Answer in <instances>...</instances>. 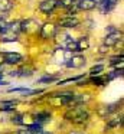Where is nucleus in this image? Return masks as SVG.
I'll use <instances>...</instances> for the list:
<instances>
[{
	"instance_id": "1",
	"label": "nucleus",
	"mask_w": 124,
	"mask_h": 134,
	"mask_svg": "<svg viewBox=\"0 0 124 134\" xmlns=\"http://www.w3.org/2000/svg\"><path fill=\"white\" fill-rule=\"evenodd\" d=\"M65 118L68 120V121L74 122V124H82V122L88 121L89 113L84 105H77V107H72L66 111Z\"/></svg>"
},
{
	"instance_id": "2",
	"label": "nucleus",
	"mask_w": 124,
	"mask_h": 134,
	"mask_svg": "<svg viewBox=\"0 0 124 134\" xmlns=\"http://www.w3.org/2000/svg\"><path fill=\"white\" fill-rule=\"evenodd\" d=\"M56 25L53 23H43L42 26H40V30H39V35L42 39H45V41H49V39H53L55 36H56Z\"/></svg>"
},
{
	"instance_id": "3",
	"label": "nucleus",
	"mask_w": 124,
	"mask_h": 134,
	"mask_svg": "<svg viewBox=\"0 0 124 134\" xmlns=\"http://www.w3.org/2000/svg\"><path fill=\"white\" fill-rule=\"evenodd\" d=\"M123 41V33H121V30H114V32L111 33H107L105 35V39H104V45L105 46H114V45H117L118 42Z\"/></svg>"
},
{
	"instance_id": "4",
	"label": "nucleus",
	"mask_w": 124,
	"mask_h": 134,
	"mask_svg": "<svg viewBox=\"0 0 124 134\" xmlns=\"http://www.w3.org/2000/svg\"><path fill=\"white\" fill-rule=\"evenodd\" d=\"M58 7V0H42L39 3V10L45 15H51Z\"/></svg>"
},
{
	"instance_id": "5",
	"label": "nucleus",
	"mask_w": 124,
	"mask_h": 134,
	"mask_svg": "<svg viewBox=\"0 0 124 134\" xmlns=\"http://www.w3.org/2000/svg\"><path fill=\"white\" fill-rule=\"evenodd\" d=\"M79 25V19H77L75 16H66V18L61 19L58 22V26L63 27V29H71V27H77Z\"/></svg>"
},
{
	"instance_id": "6",
	"label": "nucleus",
	"mask_w": 124,
	"mask_h": 134,
	"mask_svg": "<svg viewBox=\"0 0 124 134\" xmlns=\"http://www.w3.org/2000/svg\"><path fill=\"white\" fill-rule=\"evenodd\" d=\"M85 64H87L85 56L77 53V55H72L71 59H68V62H66V66H68V68H82Z\"/></svg>"
},
{
	"instance_id": "7",
	"label": "nucleus",
	"mask_w": 124,
	"mask_h": 134,
	"mask_svg": "<svg viewBox=\"0 0 124 134\" xmlns=\"http://www.w3.org/2000/svg\"><path fill=\"white\" fill-rule=\"evenodd\" d=\"M3 59H4V64L16 65L23 61V55H20L17 52H4L3 53Z\"/></svg>"
},
{
	"instance_id": "8",
	"label": "nucleus",
	"mask_w": 124,
	"mask_h": 134,
	"mask_svg": "<svg viewBox=\"0 0 124 134\" xmlns=\"http://www.w3.org/2000/svg\"><path fill=\"white\" fill-rule=\"evenodd\" d=\"M20 30L25 33H35L37 32V23L33 19H26V20L20 22Z\"/></svg>"
},
{
	"instance_id": "9",
	"label": "nucleus",
	"mask_w": 124,
	"mask_h": 134,
	"mask_svg": "<svg viewBox=\"0 0 124 134\" xmlns=\"http://www.w3.org/2000/svg\"><path fill=\"white\" fill-rule=\"evenodd\" d=\"M87 49H89V39H88V36H82V38H79L77 42H75L74 52L81 53V52H84V51H87Z\"/></svg>"
},
{
	"instance_id": "10",
	"label": "nucleus",
	"mask_w": 124,
	"mask_h": 134,
	"mask_svg": "<svg viewBox=\"0 0 124 134\" xmlns=\"http://www.w3.org/2000/svg\"><path fill=\"white\" fill-rule=\"evenodd\" d=\"M117 2H118V0H103L97 7L100 9L101 13H108V12H111V10L117 6Z\"/></svg>"
},
{
	"instance_id": "11",
	"label": "nucleus",
	"mask_w": 124,
	"mask_h": 134,
	"mask_svg": "<svg viewBox=\"0 0 124 134\" xmlns=\"http://www.w3.org/2000/svg\"><path fill=\"white\" fill-rule=\"evenodd\" d=\"M78 10H92L97 7V4L92 2V0H79L77 3Z\"/></svg>"
},
{
	"instance_id": "12",
	"label": "nucleus",
	"mask_w": 124,
	"mask_h": 134,
	"mask_svg": "<svg viewBox=\"0 0 124 134\" xmlns=\"http://www.w3.org/2000/svg\"><path fill=\"white\" fill-rule=\"evenodd\" d=\"M35 120H36V124H39V125H42V124H45V122H49L51 121V114L49 113H37L36 115H35Z\"/></svg>"
},
{
	"instance_id": "13",
	"label": "nucleus",
	"mask_w": 124,
	"mask_h": 134,
	"mask_svg": "<svg viewBox=\"0 0 124 134\" xmlns=\"http://www.w3.org/2000/svg\"><path fill=\"white\" fill-rule=\"evenodd\" d=\"M13 0H0V13H7L13 9Z\"/></svg>"
},
{
	"instance_id": "14",
	"label": "nucleus",
	"mask_w": 124,
	"mask_h": 134,
	"mask_svg": "<svg viewBox=\"0 0 124 134\" xmlns=\"http://www.w3.org/2000/svg\"><path fill=\"white\" fill-rule=\"evenodd\" d=\"M17 102L16 101H2L0 102V110L2 111H12L14 110Z\"/></svg>"
},
{
	"instance_id": "15",
	"label": "nucleus",
	"mask_w": 124,
	"mask_h": 134,
	"mask_svg": "<svg viewBox=\"0 0 124 134\" xmlns=\"http://www.w3.org/2000/svg\"><path fill=\"white\" fill-rule=\"evenodd\" d=\"M77 6L74 0H58V7H63V9H71V7Z\"/></svg>"
},
{
	"instance_id": "16",
	"label": "nucleus",
	"mask_w": 124,
	"mask_h": 134,
	"mask_svg": "<svg viewBox=\"0 0 124 134\" xmlns=\"http://www.w3.org/2000/svg\"><path fill=\"white\" fill-rule=\"evenodd\" d=\"M103 71H104V65H94V66L89 69V75L91 76H98Z\"/></svg>"
},
{
	"instance_id": "17",
	"label": "nucleus",
	"mask_w": 124,
	"mask_h": 134,
	"mask_svg": "<svg viewBox=\"0 0 124 134\" xmlns=\"http://www.w3.org/2000/svg\"><path fill=\"white\" fill-rule=\"evenodd\" d=\"M120 122H121V117H112V118H110L108 122H107V128H114V127H117Z\"/></svg>"
},
{
	"instance_id": "18",
	"label": "nucleus",
	"mask_w": 124,
	"mask_h": 134,
	"mask_svg": "<svg viewBox=\"0 0 124 134\" xmlns=\"http://www.w3.org/2000/svg\"><path fill=\"white\" fill-rule=\"evenodd\" d=\"M26 130H28L29 133H40V131H43V130H42V125L36 124V122H33V124H29L28 127H26Z\"/></svg>"
},
{
	"instance_id": "19",
	"label": "nucleus",
	"mask_w": 124,
	"mask_h": 134,
	"mask_svg": "<svg viewBox=\"0 0 124 134\" xmlns=\"http://www.w3.org/2000/svg\"><path fill=\"white\" fill-rule=\"evenodd\" d=\"M89 82L94 85H104L105 84V78H103V76H91V79H89Z\"/></svg>"
},
{
	"instance_id": "20",
	"label": "nucleus",
	"mask_w": 124,
	"mask_h": 134,
	"mask_svg": "<svg viewBox=\"0 0 124 134\" xmlns=\"http://www.w3.org/2000/svg\"><path fill=\"white\" fill-rule=\"evenodd\" d=\"M7 25L9 23H7V20H6V19L0 18V36H2L6 30H7Z\"/></svg>"
},
{
	"instance_id": "21",
	"label": "nucleus",
	"mask_w": 124,
	"mask_h": 134,
	"mask_svg": "<svg viewBox=\"0 0 124 134\" xmlns=\"http://www.w3.org/2000/svg\"><path fill=\"white\" fill-rule=\"evenodd\" d=\"M12 122L14 124H23V115L22 114H16V115L12 117Z\"/></svg>"
},
{
	"instance_id": "22",
	"label": "nucleus",
	"mask_w": 124,
	"mask_h": 134,
	"mask_svg": "<svg viewBox=\"0 0 124 134\" xmlns=\"http://www.w3.org/2000/svg\"><path fill=\"white\" fill-rule=\"evenodd\" d=\"M111 65H118V64H123V55L120 56H114V58H111V62H110Z\"/></svg>"
},
{
	"instance_id": "23",
	"label": "nucleus",
	"mask_w": 124,
	"mask_h": 134,
	"mask_svg": "<svg viewBox=\"0 0 124 134\" xmlns=\"http://www.w3.org/2000/svg\"><path fill=\"white\" fill-rule=\"evenodd\" d=\"M9 92H32V91H29L28 88H12L9 90Z\"/></svg>"
},
{
	"instance_id": "24",
	"label": "nucleus",
	"mask_w": 124,
	"mask_h": 134,
	"mask_svg": "<svg viewBox=\"0 0 124 134\" xmlns=\"http://www.w3.org/2000/svg\"><path fill=\"white\" fill-rule=\"evenodd\" d=\"M52 81H55L53 76H45V78H40L39 79V82H52Z\"/></svg>"
},
{
	"instance_id": "25",
	"label": "nucleus",
	"mask_w": 124,
	"mask_h": 134,
	"mask_svg": "<svg viewBox=\"0 0 124 134\" xmlns=\"http://www.w3.org/2000/svg\"><path fill=\"white\" fill-rule=\"evenodd\" d=\"M100 52H101V53H105V52H108V46H105V45H103V46L100 48Z\"/></svg>"
},
{
	"instance_id": "26",
	"label": "nucleus",
	"mask_w": 124,
	"mask_h": 134,
	"mask_svg": "<svg viewBox=\"0 0 124 134\" xmlns=\"http://www.w3.org/2000/svg\"><path fill=\"white\" fill-rule=\"evenodd\" d=\"M2 64H4V59H3V53L0 52V65H2Z\"/></svg>"
},
{
	"instance_id": "27",
	"label": "nucleus",
	"mask_w": 124,
	"mask_h": 134,
	"mask_svg": "<svg viewBox=\"0 0 124 134\" xmlns=\"http://www.w3.org/2000/svg\"><path fill=\"white\" fill-rule=\"evenodd\" d=\"M0 84H4V82L2 81V75H0Z\"/></svg>"
},
{
	"instance_id": "28",
	"label": "nucleus",
	"mask_w": 124,
	"mask_h": 134,
	"mask_svg": "<svg viewBox=\"0 0 124 134\" xmlns=\"http://www.w3.org/2000/svg\"><path fill=\"white\" fill-rule=\"evenodd\" d=\"M72 134H78V133H72Z\"/></svg>"
}]
</instances>
